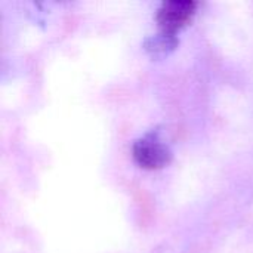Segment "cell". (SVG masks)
<instances>
[{
    "instance_id": "1",
    "label": "cell",
    "mask_w": 253,
    "mask_h": 253,
    "mask_svg": "<svg viewBox=\"0 0 253 253\" xmlns=\"http://www.w3.org/2000/svg\"><path fill=\"white\" fill-rule=\"evenodd\" d=\"M133 157L141 166L157 169L169 163L170 151L154 133H148L133 144Z\"/></svg>"
},
{
    "instance_id": "2",
    "label": "cell",
    "mask_w": 253,
    "mask_h": 253,
    "mask_svg": "<svg viewBox=\"0 0 253 253\" xmlns=\"http://www.w3.org/2000/svg\"><path fill=\"white\" fill-rule=\"evenodd\" d=\"M194 9L196 3L193 0H169L160 6L157 12V21L165 31L170 33L187 22Z\"/></svg>"
}]
</instances>
